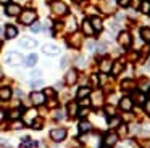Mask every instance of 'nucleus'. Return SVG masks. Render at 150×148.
Listing matches in <instances>:
<instances>
[{
  "instance_id": "obj_1",
  "label": "nucleus",
  "mask_w": 150,
  "mask_h": 148,
  "mask_svg": "<svg viewBox=\"0 0 150 148\" xmlns=\"http://www.w3.org/2000/svg\"><path fill=\"white\" fill-rule=\"evenodd\" d=\"M5 63L10 64V66H20L23 63V55L18 53V51H8L7 56H5Z\"/></svg>"
},
{
  "instance_id": "obj_2",
  "label": "nucleus",
  "mask_w": 150,
  "mask_h": 148,
  "mask_svg": "<svg viewBox=\"0 0 150 148\" xmlns=\"http://www.w3.org/2000/svg\"><path fill=\"white\" fill-rule=\"evenodd\" d=\"M20 21L23 23V24H33V23H36V19H37V15H36V11H33V10H26V11H21L20 13Z\"/></svg>"
},
{
  "instance_id": "obj_3",
  "label": "nucleus",
  "mask_w": 150,
  "mask_h": 148,
  "mask_svg": "<svg viewBox=\"0 0 150 148\" xmlns=\"http://www.w3.org/2000/svg\"><path fill=\"white\" fill-rule=\"evenodd\" d=\"M50 6H52V11L55 13V15H66V13H68V6H66L63 2H60V0L52 2Z\"/></svg>"
},
{
  "instance_id": "obj_4",
  "label": "nucleus",
  "mask_w": 150,
  "mask_h": 148,
  "mask_svg": "<svg viewBox=\"0 0 150 148\" xmlns=\"http://www.w3.org/2000/svg\"><path fill=\"white\" fill-rule=\"evenodd\" d=\"M50 138H52L53 142H62L66 138V129L63 127H58V129H53L52 132H50Z\"/></svg>"
},
{
  "instance_id": "obj_5",
  "label": "nucleus",
  "mask_w": 150,
  "mask_h": 148,
  "mask_svg": "<svg viewBox=\"0 0 150 148\" xmlns=\"http://www.w3.org/2000/svg\"><path fill=\"white\" fill-rule=\"evenodd\" d=\"M45 98L47 97L44 95V92H33L31 93V101H33V105L36 106H40L45 103Z\"/></svg>"
},
{
  "instance_id": "obj_6",
  "label": "nucleus",
  "mask_w": 150,
  "mask_h": 148,
  "mask_svg": "<svg viewBox=\"0 0 150 148\" xmlns=\"http://www.w3.org/2000/svg\"><path fill=\"white\" fill-rule=\"evenodd\" d=\"M5 13L8 16H18L21 13V6L18 3H8L7 8H5Z\"/></svg>"
},
{
  "instance_id": "obj_7",
  "label": "nucleus",
  "mask_w": 150,
  "mask_h": 148,
  "mask_svg": "<svg viewBox=\"0 0 150 148\" xmlns=\"http://www.w3.org/2000/svg\"><path fill=\"white\" fill-rule=\"evenodd\" d=\"M42 51L45 55H58L60 53V47L55 44H45L42 47Z\"/></svg>"
},
{
  "instance_id": "obj_8",
  "label": "nucleus",
  "mask_w": 150,
  "mask_h": 148,
  "mask_svg": "<svg viewBox=\"0 0 150 148\" xmlns=\"http://www.w3.org/2000/svg\"><path fill=\"white\" fill-rule=\"evenodd\" d=\"M37 118V109L36 108H31L24 113V124H33V121Z\"/></svg>"
},
{
  "instance_id": "obj_9",
  "label": "nucleus",
  "mask_w": 150,
  "mask_h": 148,
  "mask_svg": "<svg viewBox=\"0 0 150 148\" xmlns=\"http://www.w3.org/2000/svg\"><path fill=\"white\" fill-rule=\"evenodd\" d=\"M20 45L23 48H34L37 45V40L36 39H31V37H21V40H20Z\"/></svg>"
},
{
  "instance_id": "obj_10",
  "label": "nucleus",
  "mask_w": 150,
  "mask_h": 148,
  "mask_svg": "<svg viewBox=\"0 0 150 148\" xmlns=\"http://www.w3.org/2000/svg\"><path fill=\"white\" fill-rule=\"evenodd\" d=\"M118 42H120L123 47H129L131 42H132V40H131V34H129V32H126V31L121 32V34L118 35Z\"/></svg>"
},
{
  "instance_id": "obj_11",
  "label": "nucleus",
  "mask_w": 150,
  "mask_h": 148,
  "mask_svg": "<svg viewBox=\"0 0 150 148\" xmlns=\"http://www.w3.org/2000/svg\"><path fill=\"white\" fill-rule=\"evenodd\" d=\"M66 84H69V85H73V84L78 80V73H76V69H69L68 73H66V77H65Z\"/></svg>"
},
{
  "instance_id": "obj_12",
  "label": "nucleus",
  "mask_w": 150,
  "mask_h": 148,
  "mask_svg": "<svg viewBox=\"0 0 150 148\" xmlns=\"http://www.w3.org/2000/svg\"><path fill=\"white\" fill-rule=\"evenodd\" d=\"M18 35V29L15 27L13 24H8L7 27H5V37L7 39H15Z\"/></svg>"
},
{
  "instance_id": "obj_13",
  "label": "nucleus",
  "mask_w": 150,
  "mask_h": 148,
  "mask_svg": "<svg viewBox=\"0 0 150 148\" xmlns=\"http://www.w3.org/2000/svg\"><path fill=\"white\" fill-rule=\"evenodd\" d=\"M103 142H105L107 147H113V145L118 142V134H107L105 138H103Z\"/></svg>"
},
{
  "instance_id": "obj_14",
  "label": "nucleus",
  "mask_w": 150,
  "mask_h": 148,
  "mask_svg": "<svg viewBox=\"0 0 150 148\" xmlns=\"http://www.w3.org/2000/svg\"><path fill=\"white\" fill-rule=\"evenodd\" d=\"M120 106L124 109V111H131V109H132V100H131L129 97H124V98H121Z\"/></svg>"
},
{
  "instance_id": "obj_15",
  "label": "nucleus",
  "mask_w": 150,
  "mask_h": 148,
  "mask_svg": "<svg viewBox=\"0 0 150 148\" xmlns=\"http://www.w3.org/2000/svg\"><path fill=\"white\" fill-rule=\"evenodd\" d=\"M82 32H84L86 35H92V34H94V27H92L91 21H87V19L82 21Z\"/></svg>"
},
{
  "instance_id": "obj_16",
  "label": "nucleus",
  "mask_w": 150,
  "mask_h": 148,
  "mask_svg": "<svg viewBox=\"0 0 150 148\" xmlns=\"http://www.w3.org/2000/svg\"><path fill=\"white\" fill-rule=\"evenodd\" d=\"M132 100L136 103H139V105H144V103H145V95H144V92L137 90V92L132 93Z\"/></svg>"
},
{
  "instance_id": "obj_17",
  "label": "nucleus",
  "mask_w": 150,
  "mask_h": 148,
  "mask_svg": "<svg viewBox=\"0 0 150 148\" xmlns=\"http://www.w3.org/2000/svg\"><path fill=\"white\" fill-rule=\"evenodd\" d=\"M111 60H108V58H105V60H102V63H100V71L102 73H110L111 71Z\"/></svg>"
},
{
  "instance_id": "obj_18",
  "label": "nucleus",
  "mask_w": 150,
  "mask_h": 148,
  "mask_svg": "<svg viewBox=\"0 0 150 148\" xmlns=\"http://www.w3.org/2000/svg\"><path fill=\"white\" fill-rule=\"evenodd\" d=\"M91 24L94 27V31H102V27H103V23H102L100 18H92Z\"/></svg>"
},
{
  "instance_id": "obj_19",
  "label": "nucleus",
  "mask_w": 150,
  "mask_h": 148,
  "mask_svg": "<svg viewBox=\"0 0 150 148\" xmlns=\"http://www.w3.org/2000/svg\"><path fill=\"white\" fill-rule=\"evenodd\" d=\"M24 63H26V66H28V68H33L34 64L37 63V55H36V53H31L29 56L26 58V61H24Z\"/></svg>"
},
{
  "instance_id": "obj_20",
  "label": "nucleus",
  "mask_w": 150,
  "mask_h": 148,
  "mask_svg": "<svg viewBox=\"0 0 150 148\" xmlns=\"http://www.w3.org/2000/svg\"><path fill=\"white\" fill-rule=\"evenodd\" d=\"M10 97H11V89H8V87L0 89V100H8Z\"/></svg>"
},
{
  "instance_id": "obj_21",
  "label": "nucleus",
  "mask_w": 150,
  "mask_h": 148,
  "mask_svg": "<svg viewBox=\"0 0 150 148\" xmlns=\"http://www.w3.org/2000/svg\"><path fill=\"white\" fill-rule=\"evenodd\" d=\"M121 71H123V63H121V61H116L115 64H111V73H113L115 76H118Z\"/></svg>"
},
{
  "instance_id": "obj_22",
  "label": "nucleus",
  "mask_w": 150,
  "mask_h": 148,
  "mask_svg": "<svg viewBox=\"0 0 150 148\" xmlns=\"http://www.w3.org/2000/svg\"><path fill=\"white\" fill-rule=\"evenodd\" d=\"M91 95V89L89 87H81L78 90V98H86V97Z\"/></svg>"
},
{
  "instance_id": "obj_23",
  "label": "nucleus",
  "mask_w": 150,
  "mask_h": 148,
  "mask_svg": "<svg viewBox=\"0 0 150 148\" xmlns=\"http://www.w3.org/2000/svg\"><path fill=\"white\" fill-rule=\"evenodd\" d=\"M91 129H92L91 122H87V121H81V122H79V130H81V132H89Z\"/></svg>"
},
{
  "instance_id": "obj_24",
  "label": "nucleus",
  "mask_w": 150,
  "mask_h": 148,
  "mask_svg": "<svg viewBox=\"0 0 150 148\" xmlns=\"http://www.w3.org/2000/svg\"><path fill=\"white\" fill-rule=\"evenodd\" d=\"M140 35L145 42H150V27H142L140 29Z\"/></svg>"
},
{
  "instance_id": "obj_25",
  "label": "nucleus",
  "mask_w": 150,
  "mask_h": 148,
  "mask_svg": "<svg viewBox=\"0 0 150 148\" xmlns=\"http://www.w3.org/2000/svg\"><path fill=\"white\" fill-rule=\"evenodd\" d=\"M21 116V109L20 108H16V109H11L10 113H8V118L10 119H13V121H16L18 118Z\"/></svg>"
},
{
  "instance_id": "obj_26",
  "label": "nucleus",
  "mask_w": 150,
  "mask_h": 148,
  "mask_svg": "<svg viewBox=\"0 0 150 148\" xmlns=\"http://www.w3.org/2000/svg\"><path fill=\"white\" fill-rule=\"evenodd\" d=\"M68 114L69 116H76V114H78V105H76V103H69V105H68Z\"/></svg>"
},
{
  "instance_id": "obj_27",
  "label": "nucleus",
  "mask_w": 150,
  "mask_h": 148,
  "mask_svg": "<svg viewBox=\"0 0 150 148\" xmlns=\"http://www.w3.org/2000/svg\"><path fill=\"white\" fill-rule=\"evenodd\" d=\"M33 147H37V142H29L28 138H24V142L21 143V148H33Z\"/></svg>"
},
{
  "instance_id": "obj_28",
  "label": "nucleus",
  "mask_w": 150,
  "mask_h": 148,
  "mask_svg": "<svg viewBox=\"0 0 150 148\" xmlns=\"http://www.w3.org/2000/svg\"><path fill=\"white\" fill-rule=\"evenodd\" d=\"M108 124H110L111 129H115V127H118V125L121 124V119L120 118H113V119H110V121H108Z\"/></svg>"
},
{
  "instance_id": "obj_29",
  "label": "nucleus",
  "mask_w": 150,
  "mask_h": 148,
  "mask_svg": "<svg viewBox=\"0 0 150 148\" xmlns=\"http://www.w3.org/2000/svg\"><path fill=\"white\" fill-rule=\"evenodd\" d=\"M31 125H33V129H37V130H39V129L42 127V119H40V118H36Z\"/></svg>"
},
{
  "instance_id": "obj_30",
  "label": "nucleus",
  "mask_w": 150,
  "mask_h": 148,
  "mask_svg": "<svg viewBox=\"0 0 150 148\" xmlns=\"http://www.w3.org/2000/svg\"><path fill=\"white\" fill-rule=\"evenodd\" d=\"M66 27H68L69 32H74V31H76V21H74V18L69 19V21H68V26H66Z\"/></svg>"
},
{
  "instance_id": "obj_31",
  "label": "nucleus",
  "mask_w": 150,
  "mask_h": 148,
  "mask_svg": "<svg viewBox=\"0 0 150 148\" xmlns=\"http://www.w3.org/2000/svg\"><path fill=\"white\" fill-rule=\"evenodd\" d=\"M140 10H142V13H150V2H149V0L142 2V6H140Z\"/></svg>"
},
{
  "instance_id": "obj_32",
  "label": "nucleus",
  "mask_w": 150,
  "mask_h": 148,
  "mask_svg": "<svg viewBox=\"0 0 150 148\" xmlns=\"http://www.w3.org/2000/svg\"><path fill=\"white\" fill-rule=\"evenodd\" d=\"M31 31L33 32H40L42 31V24H40V23H33V24H31Z\"/></svg>"
},
{
  "instance_id": "obj_33",
  "label": "nucleus",
  "mask_w": 150,
  "mask_h": 148,
  "mask_svg": "<svg viewBox=\"0 0 150 148\" xmlns=\"http://www.w3.org/2000/svg\"><path fill=\"white\" fill-rule=\"evenodd\" d=\"M69 45L79 47V45H81V39H79V35H74V39H71V40H69Z\"/></svg>"
},
{
  "instance_id": "obj_34",
  "label": "nucleus",
  "mask_w": 150,
  "mask_h": 148,
  "mask_svg": "<svg viewBox=\"0 0 150 148\" xmlns=\"http://www.w3.org/2000/svg\"><path fill=\"white\" fill-rule=\"evenodd\" d=\"M10 127H11V129H23V127H24V122H21V121H15V122H11Z\"/></svg>"
},
{
  "instance_id": "obj_35",
  "label": "nucleus",
  "mask_w": 150,
  "mask_h": 148,
  "mask_svg": "<svg viewBox=\"0 0 150 148\" xmlns=\"http://www.w3.org/2000/svg\"><path fill=\"white\" fill-rule=\"evenodd\" d=\"M42 82H44L42 79H37V80H31V87H34V89H36V87H40V85H42Z\"/></svg>"
},
{
  "instance_id": "obj_36",
  "label": "nucleus",
  "mask_w": 150,
  "mask_h": 148,
  "mask_svg": "<svg viewBox=\"0 0 150 148\" xmlns=\"http://www.w3.org/2000/svg\"><path fill=\"white\" fill-rule=\"evenodd\" d=\"M44 95H45V97H53V95H55V90L50 89V87H49V89L44 90Z\"/></svg>"
},
{
  "instance_id": "obj_37",
  "label": "nucleus",
  "mask_w": 150,
  "mask_h": 148,
  "mask_svg": "<svg viewBox=\"0 0 150 148\" xmlns=\"http://www.w3.org/2000/svg\"><path fill=\"white\" fill-rule=\"evenodd\" d=\"M118 5H120V6H124V8H127V6H129V0H118Z\"/></svg>"
},
{
  "instance_id": "obj_38",
  "label": "nucleus",
  "mask_w": 150,
  "mask_h": 148,
  "mask_svg": "<svg viewBox=\"0 0 150 148\" xmlns=\"http://www.w3.org/2000/svg\"><path fill=\"white\" fill-rule=\"evenodd\" d=\"M140 87H142V90H145V89H149L150 87V84H149V80H144L142 84H140Z\"/></svg>"
},
{
  "instance_id": "obj_39",
  "label": "nucleus",
  "mask_w": 150,
  "mask_h": 148,
  "mask_svg": "<svg viewBox=\"0 0 150 148\" xmlns=\"http://www.w3.org/2000/svg\"><path fill=\"white\" fill-rule=\"evenodd\" d=\"M81 105H91V100L86 97V98H81Z\"/></svg>"
},
{
  "instance_id": "obj_40",
  "label": "nucleus",
  "mask_w": 150,
  "mask_h": 148,
  "mask_svg": "<svg viewBox=\"0 0 150 148\" xmlns=\"http://www.w3.org/2000/svg\"><path fill=\"white\" fill-rule=\"evenodd\" d=\"M55 119H63V111H55Z\"/></svg>"
},
{
  "instance_id": "obj_41",
  "label": "nucleus",
  "mask_w": 150,
  "mask_h": 148,
  "mask_svg": "<svg viewBox=\"0 0 150 148\" xmlns=\"http://www.w3.org/2000/svg\"><path fill=\"white\" fill-rule=\"evenodd\" d=\"M107 114H115V108H113V106H107Z\"/></svg>"
},
{
  "instance_id": "obj_42",
  "label": "nucleus",
  "mask_w": 150,
  "mask_h": 148,
  "mask_svg": "<svg viewBox=\"0 0 150 148\" xmlns=\"http://www.w3.org/2000/svg\"><path fill=\"white\" fill-rule=\"evenodd\" d=\"M144 106H145V111L150 114V101H145V103H144Z\"/></svg>"
},
{
  "instance_id": "obj_43",
  "label": "nucleus",
  "mask_w": 150,
  "mask_h": 148,
  "mask_svg": "<svg viewBox=\"0 0 150 148\" xmlns=\"http://www.w3.org/2000/svg\"><path fill=\"white\" fill-rule=\"evenodd\" d=\"M94 47H95V42H89V44H87V48H89V50H94Z\"/></svg>"
},
{
  "instance_id": "obj_44",
  "label": "nucleus",
  "mask_w": 150,
  "mask_h": 148,
  "mask_svg": "<svg viewBox=\"0 0 150 148\" xmlns=\"http://www.w3.org/2000/svg\"><path fill=\"white\" fill-rule=\"evenodd\" d=\"M87 113H89V109H87V108H86V109H81V111H79V116H86Z\"/></svg>"
},
{
  "instance_id": "obj_45",
  "label": "nucleus",
  "mask_w": 150,
  "mask_h": 148,
  "mask_svg": "<svg viewBox=\"0 0 150 148\" xmlns=\"http://www.w3.org/2000/svg\"><path fill=\"white\" fill-rule=\"evenodd\" d=\"M15 93H16V97H18V98H23V92H21L20 89H18V90H16V92H15Z\"/></svg>"
},
{
  "instance_id": "obj_46",
  "label": "nucleus",
  "mask_w": 150,
  "mask_h": 148,
  "mask_svg": "<svg viewBox=\"0 0 150 148\" xmlns=\"http://www.w3.org/2000/svg\"><path fill=\"white\" fill-rule=\"evenodd\" d=\"M31 76H40V71H33V74H31Z\"/></svg>"
},
{
  "instance_id": "obj_47",
  "label": "nucleus",
  "mask_w": 150,
  "mask_h": 148,
  "mask_svg": "<svg viewBox=\"0 0 150 148\" xmlns=\"http://www.w3.org/2000/svg\"><path fill=\"white\" fill-rule=\"evenodd\" d=\"M4 34H5V29L2 27V26H0V37H2V35H4Z\"/></svg>"
},
{
  "instance_id": "obj_48",
  "label": "nucleus",
  "mask_w": 150,
  "mask_h": 148,
  "mask_svg": "<svg viewBox=\"0 0 150 148\" xmlns=\"http://www.w3.org/2000/svg\"><path fill=\"white\" fill-rule=\"evenodd\" d=\"M66 61H68V60H66V58H63V60H62V66H63V68L66 66Z\"/></svg>"
},
{
  "instance_id": "obj_49",
  "label": "nucleus",
  "mask_w": 150,
  "mask_h": 148,
  "mask_svg": "<svg viewBox=\"0 0 150 148\" xmlns=\"http://www.w3.org/2000/svg\"><path fill=\"white\" fill-rule=\"evenodd\" d=\"M0 3H7V5H8V3H10V0H0Z\"/></svg>"
},
{
  "instance_id": "obj_50",
  "label": "nucleus",
  "mask_w": 150,
  "mask_h": 148,
  "mask_svg": "<svg viewBox=\"0 0 150 148\" xmlns=\"http://www.w3.org/2000/svg\"><path fill=\"white\" fill-rule=\"evenodd\" d=\"M4 77V71H2V68H0V79Z\"/></svg>"
},
{
  "instance_id": "obj_51",
  "label": "nucleus",
  "mask_w": 150,
  "mask_h": 148,
  "mask_svg": "<svg viewBox=\"0 0 150 148\" xmlns=\"http://www.w3.org/2000/svg\"><path fill=\"white\" fill-rule=\"evenodd\" d=\"M100 148H111V147H107V145H103V147H100Z\"/></svg>"
},
{
  "instance_id": "obj_52",
  "label": "nucleus",
  "mask_w": 150,
  "mask_h": 148,
  "mask_svg": "<svg viewBox=\"0 0 150 148\" xmlns=\"http://www.w3.org/2000/svg\"><path fill=\"white\" fill-rule=\"evenodd\" d=\"M18 2H24V0H18Z\"/></svg>"
},
{
  "instance_id": "obj_53",
  "label": "nucleus",
  "mask_w": 150,
  "mask_h": 148,
  "mask_svg": "<svg viewBox=\"0 0 150 148\" xmlns=\"http://www.w3.org/2000/svg\"><path fill=\"white\" fill-rule=\"evenodd\" d=\"M0 47H2V44H0Z\"/></svg>"
},
{
  "instance_id": "obj_54",
  "label": "nucleus",
  "mask_w": 150,
  "mask_h": 148,
  "mask_svg": "<svg viewBox=\"0 0 150 148\" xmlns=\"http://www.w3.org/2000/svg\"><path fill=\"white\" fill-rule=\"evenodd\" d=\"M149 2H150V0H149Z\"/></svg>"
}]
</instances>
